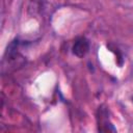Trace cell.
Listing matches in <instances>:
<instances>
[{"mask_svg":"<svg viewBox=\"0 0 133 133\" xmlns=\"http://www.w3.org/2000/svg\"><path fill=\"white\" fill-rule=\"evenodd\" d=\"M88 50H89V43H88L87 38H85L84 36L78 37L75 41V43L73 45V48H72L73 54L76 55L79 58L85 56L87 54Z\"/></svg>","mask_w":133,"mask_h":133,"instance_id":"cell-1","label":"cell"}]
</instances>
